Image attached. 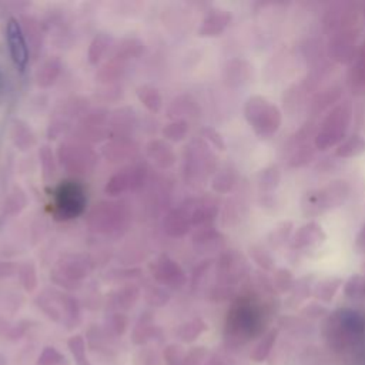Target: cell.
I'll return each instance as SVG.
<instances>
[{
	"mask_svg": "<svg viewBox=\"0 0 365 365\" xmlns=\"http://www.w3.org/2000/svg\"><path fill=\"white\" fill-rule=\"evenodd\" d=\"M185 352L177 344H170L164 349V361L165 365H184Z\"/></svg>",
	"mask_w": 365,
	"mask_h": 365,
	"instance_id": "obj_55",
	"label": "cell"
},
{
	"mask_svg": "<svg viewBox=\"0 0 365 365\" xmlns=\"http://www.w3.org/2000/svg\"><path fill=\"white\" fill-rule=\"evenodd\" d=\"M67 346L74 358L76 365H91L86 354V339L81 335H73L67 339Z\"/></svg>",
	"mask_w": 365,
	"mask_h": 365,
	"instance_id": "obj_52",
	"label": "cell"
},
{
	"mask_svg": "<svg viewBox=\"0 0 365 365\" xmlns=\"http://www.w3.org/2000/svg\"><path fill=\"white\" fill-rule=\"evenodd\" d=\"M192 245L197 252L218 251L224 247V235L214 225L201 227L192 234Z\"/></svg>",
	"mask_w": 365,
	"mask_h": 365,
	"instance_id": "obj_27",
	"label": "cell"
},
{
	"mask_svg": "<svg viewBox=\"0 0 365 365\" xmlns=\"http://www.w3.org/2000/svg\"><path fill=\"white\" fill-rule=\"evenodd\" d=\"M148 178V171L143 164H130L115 171L106 182L104 192L110 197H118L128 191L140 190Z\"/></svg>",
	"mask_w": 365,
	"mask_h": 365,
	"instance_id": "obj_11",
	"label": "cell"
},
{
	"mask_svg": "<svg viewBox=\"0 0 365 365\" xmlns=\"http://www.w3.org/2000/svg\"><path fill=\"white\" fill-rule=\"evenodd\" d=\"M342 94V90L338 86H332L329 88L322 90L321 93H318L311 103V111L314 114H319L325 110H328L331 106H334L335 103L339 101Z\"/></svg>",
	"mask_w": 365,
	"mask_h": 365,
	"instance_id": "obj_37",
	"label": "cell"
},
{
	"mask_svg": "<svg viewBox=\"0 0 365 365\" xmlns=\"http://www.w3.org/2000/svg\"><path fill=\"white\" fill-rule=\"evenodd\" d=\"M151 275L158 285L168 288H181L187 284L188 278L182 267L167 254H160L150 267Z\"/></svg>",
	"mask_w": 365,
	"mask_h": 365,
	"instance_id": "obj_16",
	"label": "cell"
},
{
	"mask_svg": "<svg viewBox=\"0 0 365 365\" xmlns=\"http://www.w3.org/2000/svg\"><path fill=\"white\" fill-rule=\"evenodd\" d=\"M87 205L84 185L77 180L60 181L53 190L51 214L57 221H68L80 217Z\"/></svg>",
	"mask_w": 365,
	"mask_h": 365,
	"instance_id": "obj_6",
	"label": "cell"
},
{
	"mask_svg": "<svg viewBox=\"0 0 365 365\" xmlns=\"http://www.w3.org/2000/svg\"><path fill=\"white\" fill-rule=\"evenodd\" d=\"M63 70V63L57 56H51L40 63L34 73V81L40 88L51 87L60 77Z\"/></svg>",
	"mask_w": 365,
	"mask_h": 365,
	"instance_id": "obj_28",
	"label": "cell"
},
{
	"mask_svg": "<svg viewBox=\"0 0 365 365\" xmlns=\"http://www.w3.org/2000/svg\"><path fill=\"white\" fill-rule=\"evenodd\" d=\"M224 83L230 88L245 86L252 77V66L244 58H231L224 66Z\"/></svg>",
	"mask_w": 365,
	"mask_h": 365,
	"instance_id": "obj_23",
	"label": "cell"
},
{
	"mask_svg": "<svg viewBox=\"0 0 365 365\" xmlns=\"http://www.w3.org/2000/svg\"><path fill=\"white\" fill-rule=\"evenodd\" d=\"M94 268L93 258L86 252L63 254L54 268L51 269V281L64 289H77L84 278H87Z\"/></svg>",
	"mask_w": 365,
	"mask_h": 365,
	"instance_id": "obj_9",
	"label": "cell"
},
{
	"mask_svg": "<svg viewBox=\"0 0 365 365\" xmlns=\"http://www.w3.org/2000/svg\"><path fill=\"white\" fill-rule=\"evenodd\" d=\"M279 181H281V173L277 165L265 167L264 170L259 171L258 178H257L259 191L265 192V194L272 192L279 185Z\"/></svg>",
	"mask_w": 365,
	"mask_h": 365,
	"instance_id": "obj_43",
	"label": "cell"
},
{
	"mask_svg": "<svg viewBox=\"0 0 365 365\" xmlns=\"http://www.w3.org/2000/svg\"><path fill=\"white\" fill-rule=\"evenodd\" d=\"M38 158H40V167H41V175L46 182H50L51 178L56 174V160L53 150L48 144L40 145L38 150Z\"/></svg>",
	"mask_w": 365,
	"mask_h": 365,
	"instance_id": "obj_48",
	"label": "cell"
},
{
	"mask_svg": "<svg viewBox=\"0 0 365 365\" xmlns=\"http://www.w3.org/2000/svg\"><path fill=\"white\" fill-rule=\"evenodd\" d=\"M36 304L50 319L66 325L68 329H73L80 322V304L68 294L47 288L37 295Z\"/></svg>",
	"mask_w": 365,
	"mask_h": 365,
	"instance_id": "obj_7",
	"label": "cell"
},
{
	"mask_svg": "<svg viewBox=\"0 0 365 365\" xmlns=\"http://www.w3.org/2000/svg\"><path fill=\"white\" fill-rule=\"evenodd\" d=\"M352 120V106L349 101H344L332 107L322 118L315 137L314 145L319 151H325L331 147L341 144Z\"/></svg>",
	"mask_w": 365,
	"mask_h": 365,
	"instance_id": "obj_5",
	"label": "cell"
},
{
	"mask_svg": "<svg viewBox=\"0 0 365 365\" xmlns=\"http://www.w3.org/2000/svg\"><path fill=\"white\" fill-rule=\"evenodd\" d=\"M113 46V37L107 33H98L93 37L88 50H87V60L90 64L97 66L103 57L110 51Z\"/></svg>",
	"mask_w": 365,
	"mask_h": 365,
	"instance_id": "obj_34",
	"label": "cell"
},
{
	"mask_svg": "<svg viewBox=\"0 0 365 365\" xmlns=\"http://www.w3.org/2000/svg\"><path fill=\"white\" fill-rule=\"evenodd\" d=\"M6 41L13 63L20 70H24L29 63L30 48L26 41L20 20H17L16 17H10L6 23Z\"/></svg>",
	"mask_w": 365,
	"mask_h": 365,
	"instance_id": "obj_17",
	"label": "cell"
},
{
	"mask_svg": "<svg viewBox=\"0 0 365 365\" xmlns=\"http://www.w3.org/2000/svg\"><path fill=\"white\" fill-rule=\"evenodd\" d=\"M10 138L20 151H27L36 145V135L29 124L20 118H13L10 124Z\"/></svg>",
	"mask_w": 365,
	"mask_h": 365,
	"instance_id": "obj_30",
	"label": "cell"
},
{
	"mask_svg": "<svg viewBox=\"0 0 365 365\" xmlns=\"http://www.w3.org/2000/svg\"><path fill=\"white\" fill-rule=\"evenodd\" d=\"M63 359L64 356L54 346H44L38 355L37 365H58Z\"/></svg>",
	"mask_w": 365,
	"mask_h": 365,
	"instance_id": "obj_56",
	"label": "cell"
},
{
	"mask_svg": "<svg viewBox=\"0 0 365 365\" xmlns=\"http://www.w3.org/2000/svg\"><path fill=\"white\" fill-rule=\"evenodd\" d=\"M248 271L250 267L247 264V259L235 250L224 251L215 261L217 284L224 287L234 288V285L240 282Z\"/></svg>",
	"mask_w": 365,
	"mask_h": 365,
	"instance_id": "obj_14",
	"label": "cell"
},
{
	"mask_svg": "<svg viewBox=\"0 0 365 365\" xmlns=\"http://www.w3.org/2000/svg\"><path fill=\"white\" fill-rule=\"evenodd\" d=\"M248 252H250L251 259H252L259 268H262L264 271H272V269L275 268V259H274V257H272L271 252H269L267 248H264L262 245H258V244L251 245V247L248 248Z\"/></svg>",
	"mask_w": 365,
	"mask_h": 365,
	"instance_id": "obj_51",
	"label": "cell"
},
{
	"mask_svg": "<svg viewBox=\"0 0 365 365\" xmlns=\"http://www.w3.org/2000/svg\"><path fill=\"white\" fill-rule=\"evenodd\" d=\"M327 240V234L324 228L315 222V221H308L302 224L291 237V248L297 251H304V250H311L322 245Z\"/></svg>",
	"mask_w": 365,
	"mask_h": 365,
	"instance_id": "obj_19",
	"label": "cell"
},
{
	"mask_svg": "<svg viewBox=\"0 0 365 365\" xmlns=\"http://www.w3.org/2000/svg\"><path fill=\"white\" fill-rule=\"evenodd\" d=\"M137 98L153 114L158 113L163 107V96L160 90L151 84H141L137 88Z\"/></svg>",
	"mask_w": 365,
	"mask_h": 365,
	"instance_id": "obj_36",
	"label": "cell"
},
{
	"mask_svg": "<svg viewBox=\"0 0 365 365\" xmlns=\"http://www.w3.org/2000/svg\"><path fill=\"white\" fill-rule=\"evenodd\" d=\"M145 155L160 170H168L177 163L175 150L164 138L150 140L145 145Z\"/></svg>",
	"mask_w": 365,
	"mask_h": 365,
	"instance_id": "obj_22",
	"label": "cell"
},
{
	"mask_svg": "<svg viewBox=\"0 0 365 365\" xmlns=\"http://www.w3.org/2000/svg\"><path fill=\"white\" fill-rule=\"evenodd\" d=\"M17 277L26 292H33L38 285L37 271L33 261H26L20 264L17 268Z\"/></svg>",
	"mask_w": 365,
	"mask_h": 365,
	"instance_id": "obj_46",
	"label": "cell"
},
{
	"mask_svg": "<svg viewBox=\"0 0 365 365\" xmlns=\"http://www.w3.org/2000/svg\"><path fill=\"white\" fill-rule=\"evenodd\" d=\"M342 279L338 277H327L324 279H319L315 285H314V294L317 298L328 302L334 298L335 292L338 291V288L341 287Z\"/></svg>",
	"mask_w": 365,
	"mask_h": 365,
	"instance_id": "obj_47",
	"label": "cell"
},
{
	"mask_svg": "<svg viewBox=\"0 0 365 365\" xmlns=\"http://www.w3.org/2000/svg\"><path fill=\"white\" fill-rule=\"evenodd\" d=\"M4 90H6V76L0 67V96L4 93Z\"/></svg>",
	"mask_w": 365,
	"mask_h": 365,
	"instance_id": "obj_61",
	"label": "cell"
},
{
	"mask_svg": "<svg viewBox=\"0 0 365 365\" xmlns=\"http://www.w3.org/2000/svg\"><path fill=\"white\" fill-rule=\"evenodd\" d=\"M255 297L242 295L231 307L227 315L225 332L228 338L244 341L251 338L262 325L264 309Z\"/></svg>",
	"mask_w": 365,
	"mask_h": 365,
	"instance_id": "obj_2",
	"label": "cell"
},
{
	"mask_svg": "<svg viewBox=\"0 0 365 365\" xmlns=\"http://www.w3.org/2000/svg\"><path fill=\"white\" fill-rule=\"evenodd\" d=\"M292 228H294V224L292 221H281L278 222L268 234L267 237V241H268V245L271 248H279L282 247L288 240L291 241V234H292Z\"/></svg>",
	"mask_w": 365,
	"mask_h": 365,
	"instance_id": "obj_42",
	"label": "cell"
},
{
	"mask_svg": "<svg viewBox=\"0 0 365 365\" xmlns=\"http://www.w3.org/2000/svg\"><path fill=\"white\" fill-rule=\"evenodd\" d=\"M140 298V288L135 284H125L111 295V307L118 312L128 311Z\"/></svg>",
	"mask_w": 365,
	"mask_h": 365,
	"instance_id": "obj_32",
	"label": "cell"
},
{
	"mask_svg": "<svg viewBox=\"0 0 365 365\" xmlns=\"http://www.w3.org/2000/svg\"><path fill=\"white\" fill-rule=\"evenodd\" d=\"M359 34L358 27L342 29L334 31L328 40V54L329 57L339 64H349L356 56V38Z\"/></svg>",
	"mask_w": 365,
	"mask_h": 365,
	"instance_id": "obj_15",
	"label": "cell"
},
{
	"mask_svg": "<svg viewBox=\"0 0 365 365\" xmlns=\"http://www.w3.org/2000/svg\"><path fill=\"white\" fill-rule=\"evenodd\" d=\"M137 128V115L131 107H120L110 114L108 118V137L113 138H131Z\"/></svg>",
	"mask_w": 365,
	"mask_h": 365,
	"instance_id": "obj_20",
	"label": "cell"
},
{
	"mask_svg": "<svg viewBox=\"0 0 365 365\" xmlns=\"http://www.w3.org/2000/svg\"><path fill=\"white\" fill-rule=\"evenodd\" d=\"M202 137L212 145V147H215L217 150H220V151H224L225 150V141H224V138H222V135L215 130V128H212V127H205V128H202Z\"/></svg>",
	"mask_w": 365,
	"mask_h": 365,
	"instance_id": "obj_57",
	"label": "cell"
},
{
	"mask_svg": "<svg viewBox=\"0 0 365 365\" xmlns=\"http://www.w3.org/2000/svg\"><path fill=\"white\" fill-rule=\"evenodd\" d=\"M207 329L205 322L201 318H192L181 324L177 329V335L182 342H192Z\"/></svg>",
	"mask_w": 365,
	"mask_h": 365,
	"instance_id": "obj_45",
	"label": "cell"
},
{
	"mask_svg": "<svg viewBox=\"0 0 365 365\" xmlns=\"http://www.w3.org/2000/svg\"><path fill=\"white\" fill-rule=\"evenodd\" d=\"M144 48H145V46H144L143 40H140L137 37H125L114 46L111 58L125 64L127 61H130L133 58H138L144 53Z\"/></svg>",
	"mask_w": 365,
	"mask_h": 365,
	"instance_id": "obj_29",
	"label": "cell"
},
{
	"mask_svg": "<svg viewBox=\"0 0 365 365\" xmlns=\"http://www.w3.org/2000/svg\"><path fill=\"white\" fill-rule=\"evenodd\" d=\"M27 205V195L20 187H13L11 191L7 194L4 200V214L9 217H13L16 214H20Z\"/></svg>",
	"mask_w": 365,
	"mask_h": 365,
	"instance_id": "obj_41",
	"label": "cell"
},
{
	"mask_svg": "<svg viewBox=\"0 0 365 365\" xmlns=\"http://www.w3.org/2000/svg\"><path fill=\"white\" fill-rule=\"evenodd\" d=\"M244 117L254 133L262 140H268L277 134L282 124V113L278 106L259 94L247 98L244 104Z\"/></svg>",
	"mask_w": 365,
	"mask_h": 365,
	"instance_id": "obj_4",
	"label": "cell"
},
{
	"mask_svg": "<svg viewBox=\"0 0 365 365\" xmlns=\"http://www.w3.org/2000/svg\"><path fill=\"white\" fill-rule=\"evenodd\" d=\"M315 145L309 144V143H304L301 145H297L294 153L291 154L289 160H288V164L289 167H294V168H299V167H304L307 165L308 163H311V160H314L315 157Z\"/></svg>",
	"mask_w": 365,
	"mask_h": 365,
	"instance_id": "obj_49",
	"label": "cell"
},
{
	"mask_svg": "<svg viewBox=\"0 0 365 365\" xmlns=\"http://www.w3.org/2000/svg\"><path fill=\"white\" fill-rule=\"evenodd\" d=\"M125 71V64L120 63L117 60L110 58L107 63H104L96 73V78L107 86H111L117 80L121 78V76Z\"/></svg>",
	"mask_w": 365,
	"mask_h": 365,
	"instance_id": "obj_39",
	"label": "cell"
},
{
	"mask_svg": "<svg viewBox=\"0 0 365 365\" xmlns=\"http://www.w3.org/2000/svg\"><path fill=\"white\" fill-rule=\"evenodd\" d=\"M190 125L188 121L184 120H173L170 123H167L163 130H161V135L165 141H171V143H180L182 141L187 134H188Z\"/></svg>",
	"mask_w": 365,
	"mask_h": 365,
	"instance_id": "obj_44",
	"label": "cell"
},
{
	"mask_svg": "<svg viewBox=\"0 0 365 365\" xmlns=\"http://www.w3.org/2000/svg\"><path fill=\"white\" fill-rule=\"evenodd\" d=\"M128 327V317L124 312H113L106 319L104 332L107 336H121Z\"/></svg>",
	"mask_w": 365,
	"mask_h": 365,
	"instance_id": "obj_50",
	"label": "cell"
},
{
	"mask_svg": "<svg viewBox=\"0 0 365 365\" xmlns=\"http://www.w3.org/2000/svg\"><path fill=\"white\" fill-rule=\"evenodd\" d=\"M354 60L355 63L349 71V83L352 88L362 90L365 88V41L358 48Z\"/></svg>",
	"mask_w": 365,
	"mask_h": 365,
	"instance_id": "obj_40",
	"label": "cell"
},
{
	"mask_svg": "<svg viewBox=\"0 0 365 365\" xmlns=\"http://www.w3.org/2000/svg\"><path fill=\"white\" fill-rule=\"evenodd\" d=\"M20 24H21V29H23V33H24V37H26L30 51L38 53V50L41 48V43H43L41 29H40L38 21L31 16H23Z\"/></svg>",
	"mask_w": 365,
	"mask_h": 365,
	"instance_id": "obj_35",
	"label": "cell"
},
{
	"mask_svg": "<svg viewBox=\"0 0 365 365\" xmlns=\"http://www.w3.org/2000/svg\"><path fill=\"white\" fill-rule=\"evenodd\" d=\"M212 264H214L212 259H205V261H202V262L194 269L192 277H191V285H192V287H198V285L202 282V279L207 277V272L210 271V268L212 267Z\"/></svg>",
	"mask_w": 365,
	"mask_h": 365,
	"instance_id": "obj_58",
	"label": "cell"
},
{
	"mask_svg": "<svg viewBox=\"0 0 365 365\" xmlns=\"http://www.w3.org/2000/svg\"><path fill=\"white\" fill-rule=\"evenodd\" d=\"M158 332V328L154 324V317L151 312H144L140 315L138 321L135 322L133 332H131V341L135 345H143L148 342L150 339L155 338Z\"/></svg>",
	"mask_w": 365,
	"mask_h": 365,
	"instance_id": "obj_31",
	"label": "cell"
},
{
	"mask_svg": "<svg viewBox=\"0 0 365 365\" xmlns=\"http://www.w3.org/2000/svg\"><path fill=\"white\" fill-rule=\"evenodd\" d=\"M57 160L63 170L71 175H87L98 164L94 148L78 140L61 141L57 147Z\"/></svg>",
	"mask_w": 365,
	"mask_h": 365,
	"instance_id": "obj_10",
	"label": "cell"
},
{
	"mask_svg": "<svg viewBox=\"0 0 365 365\" xmlns=\"http://www.w3.org/2000/svg\"><path fill=\"white\" fill-rule=\"evenodd\" d=\"M238 173L232 165H225L217 170L211 180V187L218 194H227L234 190L238 182Z\"/></svg>",
	"mask_w": 365,
	"mask_h": 365,
	"instance_id": "obj_33",
	"label": "cell"
},
{
	"mask_svg": "<svg viewBox=\"0 0 365 365\" xmlns=\"http://www.w3.org/2000/svg\"><path fill=\"white\" fill-rule=\"evenodd\" d=\"M327 327L332 338L342 339L344 342H354L364 334L365 321L356 311L338 309L328 318Z\"/></svg>",
	"mask_w": 365,
	"mask_h": 365,
	"instance_id": "obj_12",
	"label": "cell"
},
{
	"mask_svg": "<svg viewBox=\"0 0 365 365\" xmlns=\"http://www.w3.org/2000/svg\"><path fill=\"white\" fill-rule=\"evenodd\" d=\"M200 106L198 101L194 98V96L184 93L171 100V103L167 107V117L173 120H184L187 118H197L200 115Z\"/></svg>",
	"mask_w": 365,
	"mask_h": 365,
	"instance_id": "obj_25",
	"label": "cell"
},
{
	"mask_svg": "<svg viewBox=\"0 0 365 365\" xmlns=\"http://www.w3.org/2000/svg\"><path fill=\"white\" fill-rule=\"evenodd\" d=\"M295 279L292 277V272L287 268H278L274 271V275H272V284H274V288H277L279 292H285V291H289L294 285Z\"/></svg>",
	"mask_w": 365,
	"mask_h": 365,
	"instance_id": "obj_54",
	"label": "cell"
},
{
	"mask_svg": "<svg viewBox=\"0 0 365 365\" xmlns=\"http://www.w3.org/2000/svg\"><path fill=\"white\" fill-rule=\"evenodd\" d=\"M231 13L224 9L210 10L198 27L200 37H217L225 31L231 23Z\"/></svg>",
	"mask_w": 365,
	"mask_h": 365,
	"instance_id": "obj_26",
	"label": "cell"
},
{
	"mask_svg": "<svg viewBox=\"0 0 365 365\" xmlns=\"http://www.w3.org/2000/svg\"><path fill=\"white\" fill-rule=\"evenodd\" d=\"M217 158L208 144L198 138L192 140L184 150V180L190 185L202 184L212 173H215Z\"/></svg>",
	"mask_w": 365,
	"mask_h": 365,
	"instance_id": "obj_8",
	"label": "cell"
},
{
	"mask_svg": "<svg viewBox=\"0 0 365 365\" xmlns=\"http://www.w3.org/2000/svg\"><path fill=\"white\" fill-rule=\"evenodd\" d=\"M364 13H365V11H364Z\"/></svg>",
	"mask_w": 365,
	"mask_h": 365,
	"instance_id": "obj_63",
	"label": "cell"
},
{
	"mask_svg": "<svg viewBox=\"0 0 365 365\" xmlns=\"http://www.w3.org/2000/svg\"><path fill=\"white\" fill-rule=\"evenodd\" d=\"M19 265H16L13 261H1L0 259V279L9 278L13 274L17 272Z\"/></svg>",
	"mask_w": 365,
	"mask_h": 365,
	"instance_id": "obj_59",
	"label": "cell"
},
{
	"mask_svg": "<svg viewBox=\"0 0 365 365\" xmlns=\"http://www.w3.org/2000/svg\"><path fill=\"white\" fill-rule=\"evenodd\" d=\"M365 153V138L361 134H352L336 145L335 155L339 158H352Z\"/></svg>",
	"mask_w": 365,
	"mask_h": 365,
	"instance_id": "obj_38",
	"label": "cell"
},
{
	"mask_svg": "<svg viewBox=\"0 0 365 365\" xmlns=\"http://www.w3.org/2000/svg\"><path fill=\"white\" fill-rule=\"evenodd\" d=\"M138 145L131 138H113L101 150L103 157L110 163H121L137 155Z\"/></svg>",
	"mask_w": 365,
	"mask_h": 365,
	"instance_id": "obj_24",
	"label": "cell"
},
{
	"mask_svg": "<svg viewBox=\"0 0 365 365\" xmlns=\"http://www.w3.org/2000/svg\"><path fill=\"white\" fill-rule=\"evenodd\" d=\"M355 251L358 254H365V222L361 225L355 237Z\"/></svg>",
	"mask_w": 365,
	"mask_h": 365,
	"instance_id": "obj_60",
	"label": "cell"
},
{
	"mask_svg": "<svg viewBox=\"0 0 365 365\" xmlns=\"http://www.w3.org/2000/svg\"><path fill=\"white\" fill-rule=\"evenodd\" d=\"M192 228L190 210L187 204H181L177 208L170 210L163 221V230L164 232L171 238H180L188 234V231Z\"/></svg>",
	"mask_w": 365,
	"mask_h": 365,
	"instance_id": "obj_21",
	"label": "cell"
},
{
	"mask_svg": "<svg viewBox=\"0 0 365 365\" xmlns=\"http://www.w3.org/2000/svg\"><path fill=\"white\" fill-rule=\"evenodd\" d=\"M351 194V185L345 180H334L324 187L307 190L299 201L301 212L307 218H315L341 207Z\"/></svg>",
	"mask_w": 365,
	"mask_h": 365,
	"instance_id": "obj_3",
	"label": "cell"
},
{
	"mask_svg": "<svg viewBox=\"0 0 365 365\" xmlns=\"http://www.w3.org/2000/svg\"><path fill=\"white\" fill-rule=\"evenodd\" d=\"M0 365H6V358L1 354H0Z\"/></svg>",
	"mask_w": 365,
	"mask_h": 365,
	"instance_id": "obj_62",
	"label": "cell"
},
{
	"mask_svg": "<svg viewBox=\"0 0 365 365\" xmlns=\"http://www.w3.org/2000/svg\"><path fill=\"white\" fill-rule=\"evenodd\" d=\"M108 111L103 108L84 113L74 127V140L90 144L108 138Z\"/></svg>",
	"mask_w": 365,
	"mask_h": 365,
	"instance_id": "obj_13",
	"label": "cell"
},
{
	"mask_svg": "<svg viewBox=\"0 0 365 365\" xmlns=\"http://www.w3.org/2000/svg\"><path fill=\"white\" fill-rule=\"evenodd\" d=\"M170 298V292L160 285H150L144 291V299L151 307H164L165 304H168Z\"/></svg>",
	"mask_w": 365,
	"mask_h": 365,
	"instance_id": "obj_53",
	"label": "cell"
},
{
	"mask_svg": "<svg viewBox=\"0 0 365 365\" xmlns=\"http://www.w3.org/2000/svg\"><path fill=\"white\" fill-rule=\"evenodd\" d=\"M131 212L125 201L101 200L86 215V224L96 234H121L127 230Z\"/></svg>",
	"mask_w": 365,
	"mask_h": 365,
	"instance_id": "obj_1",
	"label": "cell"
},
{
	"mask_svg": "<svg viewBox=\"0 0 365 365\" xmlns=\"http://www.w3.org/2000/svg\"><path fill=\"white\" fill-rule=\"evenodd\" d=\"M188 210H190V217H191V224L195 228L207 227V225H214V221L218 215V202L212 197H201V198H192L185 201Z\"/></svg>",
	"mask_w": 365,
	"mask_h": 365,
	"instance_id": "obj_18",
	"label": "cell"
}]
</instances>
